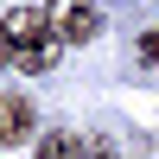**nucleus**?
Wrapping results in <instances>:
<instances>
[{"label":"nucleus","mask_w":159,"mask_h":159,"mask_svg":"<svg viewBox=\"0 0 159 159\" xmlns=\"http://www.w3.org/2000/svg\"><path fill=\"white\" fill-rule=\"evenodd\" d=\"M0 32H7V57L19 64L25 76H45L51 64H57V32H51L45 7H13Z\"/></svg>","instance_id":"f257e3e1"},{"label":"nucleus","mask_w":159,"mask_h":159,"mask_svg":"<svg viewBox=\"0 0 159 159\" xmlns=\"http://www.w3.org/2000/svg\"><path fill=\"white\" fill-rule=\"evenodd\" d=\"M51 32H57V45H89V38L102 32V13L89 7V0H57Z\"/></svg>","instance_id":"f03ea898"},{"label":"nucleus","mask_w":159,"mask_h":159,"mask_svg":"<svg viewBox=\"0 0 159 159\" xmlns=\"http://www.w3.org/2000/svg\"><path fill=\"white\" fill-rule=\"evenodd\" d=\"M25 134H38V108L25 96H0V147H25Z\"/></svg>","instance_id":"7ed1b4c3"},{"label":"nucleus","mask_w":159,"mask_h":159,"mask_svg":"<svg viewBox=\"0 0 159 159\" xmlns=\"http://www.w3.org/2000/svg\"><path fill=\"white\" fill-rule=\"evenodd\" d=\"M83 147L89 140H76L70 127H51V134L38 140V159H83Z\"/></svg>","instance_id":"20e7f679"},{"label":"nucleus","mask_w":159,"mask_h":159,"mask_svg":"<svg viewBox=\"0 0 159 159\" xmlns=\"http://www.w3.org/2000/svg\"><path fill=\"white\" fill-rule=\"evenodd\" d=\"M140 57H147L153 70H159V32H147V38H140Z\"/></svg>","instance_id":"39448f33"},{"label":"nucleus","mask_w":159,"mask_h":159,"mask_svg":"<svg viewBox=\"0 0 159 159\" xmlns=\"http://www.w3.org/2000/svg\"><path fill=\"white\" fill-rule=\"evenodd\" d=\"M83 159H121V153H115L108 140H89V147H83Z\"/></svg>","instance_id":"423d86ee"},{"label":"nucleus","mask_w":159,"mask_h":159,"mask_svg":"<svg viewBox=\"0 0 159 159\" xmlns=\"http://www.w3.org/2000/svg\"><path fill=\"white\" fill-rule=\"evenodd\" d=\"M0 64H13V57H7V32H0Z\"/></svg>","instance_id":"0eeeda50"}]
</instances>
